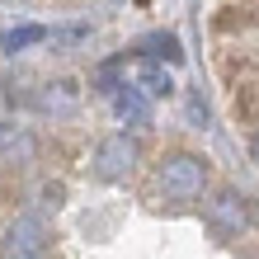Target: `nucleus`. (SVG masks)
<instances>
[{"instance_id":"f257e3e1","label":"nucleus","mask_w":259,"mask_h":259,"mask_svg":"<svg viewBox=\"0 0 259 259\" xmlns=\"http://www.w3.org/2000/svg\"><path fill=\"white\" fill-rule=\"evenodd\" d=\"M156 184L170 203H198L207 189V160L203 156H189V151H175L156 165Z\"/></svg>"},{"instance_id":"f03ea898","label":"nucleus","mask_w":259,"mask_h":259,"mask_svg":"<svg viewBox=\"0 0 259 259\" xmlns=\"http://www.w3.org/2000/svg\"><path fill=\"white\" fill-rule=\"evenodd\" d=\"M207 226H212V236H222V240H240L250 231V203H245V193H240V189H217L207 198Z\"/></svg>"},{"instance_id":"7ed1b4c3","label":"nucleus","mask_w":259,"mask_h":259,"mask_svg":"<svg viewBox=\"0 0 259 259\" xmlns=\"http://www.w3.org/2000/svg\"><path fill=\"white\" fill-rule=\"evenodd\" d=\"M48 222L38 217V212H19L14 217V226L5 231V259H42L48 254Z\"/></svg>"},{"instance_id":"20e7f679","label":"nucleus","mask_w":259,"mask_h":259,"mask_svg":"<svg viewBox=\"0 0 259 259\" xmlns=\"http://www.w3.org/2000/svg\"><path fill=\"white\" fill-rule=\"evenodd\" d=\"M132 165H137V142L127 132H113V137L99 142V151H95V175L99 179H127Z\"/></svg>"},{"instance_id":"39448f33","label":"nucleus","mask_w":259,"mask_h":259,"mask_svg":"<svg viewBox=\"0 0 259 259\" xmlns=\"http://www.w3.org/2000/svg\"><path fill=\"white\" fill-rule=\"evenodd\" d=\"M226 80H231L236 118H245V123H259V66H250V62L226 66Z\"/></svg>"},{"instance_id":"423d86ee","label":"nucleus","mask_w":259,"mask_h":259,"mask_svg":"<svg viewBox=\"0 0 259 259\" xmlns=\"http://www.w3.org/2000/svg\"><path fill=\"white\" fill-rule=\"evenodd\" d=\"M123 80H127L132 90H142L146 99H160V95H170V90H175L170 66H165V62H156V57H137V62L127 66V75H123Z\"/></svg>"},{"instance_id":"0eeeda50","label":"nucleus","mask_w":259,"mask_h":259,"mask_svg":"<svg viewBox=\"0 0 259 259\" xmlns=\"http://www.w3.org/2000/svg\"><path fill=\"white\" fill-rule=\"evenodd\" d=\"M109 95H113L118 123H127V127H146V123H151V99L142 95V90H132V85L123 80V85H113Z\"/></svg>"},{"instance_id":"6e6552de","label":"nucleus","mask_w":259,"mask_h":259,"mask_svg":"<svg viewBox=\"0 0 259 259\" xmlns=\"http://www.w3.org/2000/svg\"><path fill=\"white\" fill-rule=\"evenodd\" d=\"M33 104L42 113H52V118H71L75 109H80V90H75L71 80H57V85H42Z\"/></svg>"},{"instance_id":"1a4fd4ad","label":"nucleus","mask_w":259,"mask_h":259,"mask_svg":"<svg viewBox=\"0 0 259 259\" xmlns=\"http://www.w3.org/2000/svg\"><path fill=\"white\" fill-rule=\"evenodd\" d=\"M42 38H48V33L28 24V28H10V33L0 38V42H5V52H19V48H33V42H42Z\"/></svg>"},{"instance_id":"9d476101","label":"nucleus","mask_w":259,"mask_h":259,"mask_svg":"<svg viewBox=\"0 0 259 259\" xmlns=\"http://www.w3.org/2000/svg\"><path fill=\"white\" fill-rule=\"evenodd\" d=\"M142 48H151V57H160V62H179V38L175 33H156V38H146Z\"/></svg>"},{"instance_id":"9b49d317","label":"nucleus","mask_w":259,"mask_h":259,"mask_svg":"<svg viewBox=\"0 0 259 259\" xmlns=\"http://www.w3.org/2000/svg\"><path fill=\"white\" fill-rule=\"evenodd\" d=\"M250 151H254V165H259V123H254V137H250Z\"/></svg>"}]
</instances>
